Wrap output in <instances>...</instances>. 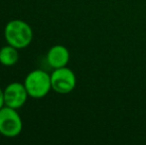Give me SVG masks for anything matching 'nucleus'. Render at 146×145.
<instances>
[{"label": "nucleus", "instance_id": "obj_1", "mask_svg": "<svg viewBox=\"0 0 146 145\" xmlns=\"http://www.w3.org/2000/svg\"><path fill=\"white\" fill-rule=\"evenodd\" d=\"M4 37L7 44L19 49L28 47L32 42L33 31L28 23L20 19L11 20L4 29Z\"/></svg>", "mask_w": 146, "mask_h": 145}, {"label": "nucleus", "instance_id": "obj_2", "mask_svg": "<svg viewBox=\"0 0 146 145\" xmlns=\"http://www.w3.org/2000/svg\"><path fill=\"white\" fill-rule=\"evenodd\" d=\"M23 83L29 97L33 99H42L52 89L51 75H48L43 70H34L30 72L26 75Z\"/></svg>", "mask_w": 146, "mask_h": 145}, {"label": "nucleus", "instance_id": "obj_3", "mask_svg": "<svg viewBox=\"0 0 146 145\" xmlns=\"http://www.w3.org/2000/svg\"><path fill=\"white\" fill-rule=\"evenodd\" d=\"M23 122L17 109L4 105L0 109V134L5 137H16L22 131Z\"/></svg>", "mask_w": 146, "mask_h": 145}, {"label": "nucleus", "instance_id": "obj_4", "mask_svg": "<svg viewBox=\"0 0 146 145\" xmlns=\"http://www.w3.org/2000/svg\"><path fill=\"white\" fill-rule=\"evenodd\" d=\"M51 83H52V89L56 93H69L75 89L77 79L76 75L71 69L63 67V68L54 69V72L51 73Z\"/></svg>", "mask_w": 146, "mask_h": 145}, {"label": "nucleus", "instance_id": "obj_5", "mask_svg": "<svg viewBox=\"0 0 146 145\" xmlns=\"http://www.w3.org/2000/svg\"><path fill=\"white\" fill-rule=\"evenodd\" d=\"M28 95L24 83L19 81H14L4 89V101L5 105L12 109H19L25 105Z\"/></svg>", "mask_w": 146, "mask_h": 145}, {"label": "nucleus", "instance_id": "obj_6", "mask_svg": "<svg viewBox=\"0 0 146 145\" xmlns=\"http://www.w3.org/2000/svg\"><path fill=\"white\" fill-rule=\"evenodd\" d=\"M47 61L53 69L66 67L70 61V52L65 46L56 45L53 46L47 54Z\"/></svg>", "mask_w": 146, "mask_h": 145}, {"label": "nucleus", "instance_id": "obj_7", "mask_svg": "<svg viewBox=\"0 0 146 145\" xmlns=\"http://www.w3.org/2000/svg\"><path fill=\"white\" fill-rule=\"evenodd\" d=\"M19 60L18 49L8 44L0 49V64L6 67L14 66Z\"/></svg>", "mask_w": 146, "mask_h": 145}, {"label": "nucleus", "instance_id": "obj_8", "mask_svg": "<svg viewBox=\"0 0 146 145\" xmlns=\"http://www.w3.org/2000/svg\"><path fill=\"white\" fill-rule=\"evenodd\" d=\"M5 105V101H4V89L0 87V109Z\"/></svg>", "mask_w": 146, "mask_h": 145}]
</instances>
